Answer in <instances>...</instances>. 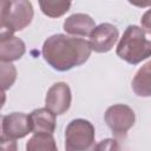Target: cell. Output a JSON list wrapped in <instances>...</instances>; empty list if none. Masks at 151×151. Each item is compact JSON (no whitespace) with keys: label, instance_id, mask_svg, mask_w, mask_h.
<instances>
[{"label":"cell","instance_id":"cell-17","mask_svg":"<svg viewBox=\"0 0 151 151\" xmlns=\"http://www.w3.org/2000/svg\"><path fill=\"white\" fill-rule=\"evenodd\" d=\"M13 33H14V31L12 28H9L4 21L0 20V41L9 38V37H12Z\"/></svg>","mask_w":151,"mask_h":151},{"label":"cell","instance_id":"cell-14","mask_svg":"<svg viewBox=\"0 0 151 151\" xmlns=\"http://www.w3.org/2000/svg\"><path fill=\"white\" fill-rule=\"evenodd\" d=\"M38 2L46 17L59 18L70 9L72 0H38Z\"/></svg>","mask_w":151,"mask_h":151},{"label":"cell","instance_id":"cell-2","mask_svg":"<svg viewBox=\"0 0 151 151\" xmlns=\"http://www.w3.org/2000/svg\"><path fill=\"white\" fill-rule=\"evenodd\" d=\"M117 55L131 65H137L151 54V42L143 27L130 25L117 46Z\"/></svg>","mask_w":151,"mask_h":151},{"label":"cell","instance_id":"cell-20","mask_svg":"<svg viewBox=\"0 0 151 151\" xmlns=\"http://www.w3.org/2000/svg\"><path fill=\"white\" fill-rule=\"evenodd\" d=\"M131 5L133 6H137V7H142V8H145V7H149L151 5V0H127Z\"/></svg>","mask_w":151,"mask_h":151},{"label":"cell","instance_id":"cell-18","mask_svg":"<svg viewBox=\"0 0 151 151\" xmlns=\"http://www.w3.org/2000/svg\"><path fill=\"white\" fill-rule=\"evenodd\" d=\"M96 149L107 150V149H119V147L116 144V140H113V139H105V140H101V143L99 145H97Z\"/></svg>","mask_w":151,"mask_h":151},{"label":"cell","instance_id":"cell-21","mask_svg":"<svg viewBox=\"0 0 151 151\" xmlns=\"http://www.w3.org/2000/svg\"><path fill=\"white\" fill-rule=\"evenodd\" d=\"M149 15H150V13H149V12H146V13H145V15H144V18H143V20L145 21V32H146V33H150V25H149Z\"/></svg>","mask_w":151,"mask_h":151},{"label":"cell","instance_id":"cell-11","mask_svg":"<svg viewBox=\"0 0 151 151\" xmlns=\"http://www.w3.org/2000/svg\"><path fill=\"white\" fill-rule=\"evenodd\" d=\"M26 47L25 42L12 35L2 41H0V60L12 63L15 60H19L25 54Z\"/></svg>","mask_w":151,"mask_h":151},{"label":"cell","instance_id":"cell-16","mask_svg":"<svg viewBox=\"0 0 151 151\" xmlns=\"http://www.w3.org/2000/svg\"><path fill=\"white\" fill-rule=\"evenodd\" d=\"M0 150H17V143L14 139L8 138L7 136L0 138Z\"/></svg>","mask_w":151,"mask_h":151},{"label":"cell","instance_id":"cell-15","mask_svg":"<svg viewBox=\"0 0 151 151\" xmlns=\"http://www.w3.org/2000/svg\"><path fill=\"white\" fill-rule=\"evenodd\" d=\"M17 79V68L7 61L0 60V91L8 90Z\"/></svg>","mask_w":151,"mask_h":151},{"label":"cell","instance_id":"cell-9","mask_svg":"<svg viewBox=\"0 0 151 151\" xmlns=\"http://www.w3.org/2000/svg\"><path fill=\"white\" fill-rule=\"evenodd\" d=\"M96 27L94 20L85 13H76L64 21V29L71 35L87 37Z\"/></svg>","mask_w":151,"mask_h":151},{"label":"cell","instance_id":"cell-4","mask_svg":"<svg viewBox=\"0 0 151 151\" xmlns=\"http://www.w3.org/2000/svg\"><path fill=\"white\" fill-rule=\"evenodd\" d=\"M104 118L106 125L118 139L126 137L127 131L133 126L136 120L133 110L124 104H116L110 106L106 110Z\"/></svg>","mask_w":151,"mask_h":151},{"label":"cell","instance_id":"cell-8","mask_svg":"<svg viewBox=\"0 0 151 151\" xmlns=\"http://www.w3.org/2000/svg\"><path fill=\"white\" fill-rule=\"evenodd\" d=\"M2 130L5 136L11 139L24 138L31 132L29 118L22 112H13L11 114L4 116L2 118Z\"/></svg>","mask_w":151,"mask_h":151},{"label":"cell","instance_id":"cell-5","mask_svg":"<svg viewBox=\"0 0 151 151\" xmlns=\"http://www.w3.org/2000/svg\"><path fill=\"white\" fill-rule=\"evenodd\" d=\"M33 6L29 0H11L9 7L1 21L14 32L26 28L33 19Z\"/></svg>","mask_w":151,"mask_h":151},{"label":"cell","instance_id":"cell-23","mask_svg":"<svg viewBox=\"0 0 151 151\" xmlns=\"http://www.w3.org/2000/svg\"><path fill=\"white\" fill-rule=\"evenodd\" d=\"M2 118H4V116H0V138L5 137V133L2 130Z\"/></svg>","mask_w":151,"mask_h":151},{"label":"cell","instance_id":"cell-19","mask_svg":"<svg viewBox=\"0 0 151 151\" xmlns=\"http://www.w3.org/2000/svg\"><path fill=\"white\" fill-rule=\"evenodd\" d=\"M9 4H11V0H0V20L4 19V17L9 7Z\"/></svg>","mask_w":151,"mask_h":151},{"label":"cell","instance_id":"cell-7","mask_svg":"<svg viewBox=\"0 0 151 151\" xmlns=\"http://www.w3.org/2000/svg\"><path fill=\"white\" fill-rule=\"evenodd\" d=\"M71 99H72V96H71V90L68 85L66 83L60 81V83L53 84L48 88L45 98V104H46V107L57 116V114L65 113L70 109Z\"/></svg>","mask_w":151,"mask_h":151},{"label":"cell","instance_id":"cell-22","mask_svg":"<svg viewBox=\"0 0 151 151\" xmlns=\"http://www.w3.org/2000/svg\"><path fill=\"white\" fill-rule=\"evenodd\" d=\"M5 101H6V94L4 93V91H0V110L2 109Z\"/></svg>","mask_w":151,"mask_h":151},{"label":"cell","instance_id":"cell-13","mask_svg":"<svg viewBox=\"0 0 151 151\" xmlns=\"http://www.w3.org/2000/svg\"><path fill=\"white\" fill-rule=\"evenodd\" d=\"M27 151H55L57 145L52 133L39 132L34 133L26 144Z\"/></svg>","mask_w":151,"mask_h":151},{"label":"cell","instance_id":"cell-6","mask_svg":"<svg viewBox=\"0 0 151 151\" xmlns=\"http://www.w3.org/2000/svg\"><path fill=\"white\" fill-rule=\"evenodd\" d=\"M119 38L118 28L109 22L100 24L96 26L90 34V46L97 53H106L109 52Z\"/></svg>","mask_w":151,"mask_h":151},{"label":"cell","instance_id":"cell-3","mask_svg":"<svg viewBox=\"0 0 151 151\" xmlns=\"http://www.w3.org/2000/svg\"><path fill=\"white\" fill-rule=\"evenodd\" d=\"M94 127L85 119L72 120L65 131V149L67 151H84L94 144Z\"/></svg>","mask_w":151,"mask_h":151},{"label":"cell","instance_id":"cell-1","mask_svg":"<svg viewBox=\"0 0 151 151\" xmlns=\"http://www.w3.org/2000/svg\"><path fill=\"white\" fill-rule=\"evenodd\" d=\"M90 42L65 34H54L42 45V57L47 64L60 72L83 65L91 55Z\"/></svg>","mask_w":151,"mask_h":151},{"label":"cell","instance_id":"cell-10","mask_svg":"<svg viewBox=\"0 0 151 151\" xmlns=\"http://www.w3.org/2000/svg\"><path fill=\"white\" fill-rule=\"evenodd\" d=\"M31 132L39 133H53L55 130V114L46 109H38L28 114Z\"/></svg>","mask_w":151,"mask_h":151},{"label":"cell","instance_id":"cell-12","mask_svg":"<svg viewBox=\"0 0 151 151\" xmlns=\"http://www.w3.org/2000/svg\"><path fill=\"white\" fill-rule=\"evenodd\" d=\"M150 63H146L139 71L136 73L132 80V88L134 93L139 97H150L151 85H150Z\"/></svg>","mask_w":151,"mask_h":151}]
</instances>
